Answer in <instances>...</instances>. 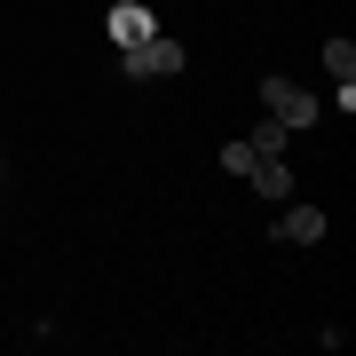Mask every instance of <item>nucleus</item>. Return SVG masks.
<instances>
[{
  "label": "nucleus",
  "mask_w": 356,
  "mask_h": 356,
  "mask_svg": "<svg viewBox=\"0 0 356 356\" xmlns=\"http://www.w3.org/2000/svg\"><path fill=\"white\" fill-rule=\"evenodd\" d=\"M151 32H159V16L143 8V0H111V40H119V48H143Z\"/></svg>",
  "instance_id": "3"
},
{
  "label": "nucleus",
  "mask_w": 356,
  "mask_h": 356,
  "mask_svg": "<svg viewBox=\"0 0 356 356\" xmlns=\"http://www.w3.org/2000/svg\"><path fill=\"white\" fill-rule=\"evenodd\" d=\"M245 182H254V191H261L269 206H285V198H293V175H285V159H254V166H245Z\"/></svg>",
  "instance_id": "5"
},
{
  "label": "nucleus",
  "mask_w": 356,
  "mask_h": 356,
  "mask_svg": "<svg viewBox=\"0 0 356 356\" xmlns=\"http://www.w3.org/2000/svg\"><path fill=\"white\" fill-rule=\"evenodd\" d=\"M245 143H254V159H285V127H277V119H261Z\"/></svg>",
  "instance_id": "6"
},
{
  "label": "nucleus",
  "mask_w": 356,
  "mask_h": 356,
  "mask_svg": "<svg viewBox=\"0 0 356 356\" xmlns=\"http://www.w3.org/2000/svg\"><path fill=\"white\" fill-rule=\"evenodd\" d=\"M222 166H229V175H245V166H254V143H245V135L222 143Z\"/></svg>",
  "instance_id": "8"
},
{
  "label": "nucleus",
  "mask_w": 356,
  "mask_h": 356,
  "mask_svg": "<svg viewBox=\"0 0 356 356\" xmlns=\"http://www.w3.org/2000/svg\"><path fill=\"white\" fill-rule=\"evenodd\" d=\"M277 238L285 245H317L325 238V214H317V206H285V214H277Z\"/></svg>",
  "instance_id": "4"
},
{
  "label": "nucleus",
  "mask_w": 356,
  "mask_h": 356,
  "mask_svg": "<svg viewBox=\"0 0 356 356\" xmlns=\"http://www.w3.org/2000/svg\"><path fill=\"white\" fill-rule=\"evenodd\" d=\"M325 72L332 79H356V48H348V40H325Z\"/></svg>",
  "instance_id": "7"
},
{
  "label": "nucleus",
  "mask_w": 356,
  "mask_h": 356,
  "mask_svg": "<svg viewBox=\"0 0 356 356\" xmlns=\"http://www.w3.org/2000/svg\"><path fill=\"white\" fill-rule=\"evenodd\" d=\"M261 103H269V119H277L285 135H301V127H317L325 119V103L301 88V79H261Z\"/></svg>",
  "instance_id": "1"
},
{
  "label": "nucleus",
  "mask_w": 356,
  "mask_h": 356,
  "mask_svg": "<svg viewBox=\"0 0 356 356\" xmlns=\"http://www.w3.org/2000/svg\"><path fill=\"white\" fill-rule=\"evenodd\" d=\"M191 56H182V40H166V32H151L143 48H119V72L127 79H175Z\"/></svg>",
  "instance_id": "2"
}]
</instances>
